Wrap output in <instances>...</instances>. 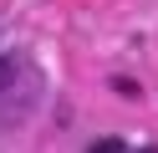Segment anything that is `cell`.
I'll return each instance as SVG.
<instances>
[{"label":"cell","instance_id":"1","mask_svg":"<svg viewBox=\"0 0 158 153\" xmlns=\"http://www.w3.org/2000/svg\"><path fill=\"white\" fill-rule=\"evenodd\" d=\"M46 102V77L26 51H0V133L21 128Z\"/></svg>","mask_w":158,"mask_h":153},{"label":"cell","instance_id":"2","mask_svg":"<svg viewBox=\"0 0 158 153\" xmlns=\"http://www.w3.org/2000/svg\"><path fill=\"white\" fill-rule=\"evenodd\" d=\"M87 153H127V143L123 138H102V143H92Z\"/></svg>","mask_w":158,"mask_h":153},{"label":"cell","instance_id":"3","mask_svg":"<svg viewBox=\"0 0 158 153\" xmlns=\"http://www.w3.org/2000/svg\"><path fill=\"white\" fill-rule=\"evenodd\" d=\"M138 153H158V148H138Z\"/></svg>","mask_w":158,"mask_h":153}]
</instances>
